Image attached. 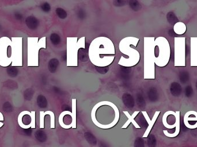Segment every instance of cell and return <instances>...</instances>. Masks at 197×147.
Instances as JSON below:
<instances>
[{
	"label": "cell",
	"mask_w": 197,
	"mask_h": 147,
	"mask_svg": "<svg viewBox=\"0 0 197 147\" xmlns=\"http://www.w3.org/2000/svg\"><path fill=\"white\" fill-rule=\"evenodd\" d=\"M174 66H186V37L174 38Z\"/></svg>",
	"instance_id": "obj_7"
},
{
	"label": "cell",
	"mask_w": 197,
	"mask_h": 147,
	"mask_svg": "<svg viewBox=\"0 0 197 147\" xmlns=\"http://www.w3.org/2000/svg\"><path fill=\"white\" fill-rule=\"evenodd\" d=\"M12 66H23V37H12L11 38Z\"/></svg>",
	"instance_id": "obj_8"
},
{
	"label": "cell",
	"mask_w": 197,
	"mask_h": 147,
	"mask_svg": "<svg viewBox=\"0 0 197 147\" xmlns=\"http://www.w3.org/2000/svg\"><path fill=\"white\" fill-rule=\"evenodd\" d=\"M41 49H46V37L39 40L38 37H27V66H39V52Z\"/></svg>",
	"instance_id": "obj_4"
},
{
	"label": "cell",
	"mask_w": 197,
	"mask_h": 147,
	"mask_svg": "<svg viewBox=\"0 0 197 147\" xmlns=\"http://www.w3.org/2000/svg\"><path fill=\"white\" fill-rule=\"evenodd\" d=\"M184 123L185 126L187 125V124L190 121H196L197 122V112L194 110H190L187 112L184 116Z\"/></svg>",
	"instance_id": "obj_14"
},
{
	"label": "cell",
	"mask_w": 197,
	"mask_h": 147,
	"mask_svg": "<svg viewBox=\"0 0 197 147\" xmlns=\"http://www.w3.org/2000/svg\"><path fill=\"white\" fill-rule=\"evenodd\" d=\"M190 40V66L197 67V37H191Z\"/></svg>",
	"instance_id": "obj_11"
},
{
	"label": "cell",
	"mask_w": 197,
	"mask_h": 147,
	"mask_svg": "<svg viewBox=\"0 0 197 147\" xmlns=\"http://www.w3.org/2000/svg\"><path fill=\"white\" fill-rule=\"evenodd\" d=\"M139 113H140L139 111H136V112H134L133 113V114L132 115H130L127 111H124L123 113L127 117L128 120L126 121V123L123 125V126L122 127V129L127 128V126L130 125V123H132L136 128H137V129H141V127L138 125V124L134 120L135 117L137 116V115Z\"/></svg>",
	"instance_id": "obj_13"
},
{
	"label": "cell",
	"mask_w": 197,
	"mask_h": 147,
	"mask_svg": "<svg viewBox=\"0 0 197 147\" xmlns=\"http://www.w3.org/2000/svg\"><path fill=\"white\" fill-rule=\"evenodd\" d=\"M50 40H51V43L55 46L58 45L61 43V41L60 36L57 33H52L51 35Z\"/></svg>",
	"instance_id": "obj_20"
},
{
	"label": "cell",
	"mask_w": 197,
	"mask_h": 147,
	"mask_svg": "<svg viewBox=\"0 0 197 147\" xmlns=\"http://www.w3.org/2000/svg\"><path fill=\"white\" fill-rule=\"evenodd\" d=\"M78 55L79 56L81 62H85L88 60V55L85 49H80L78 50Z\"/></svg>",
	"instance_id": "obj_19"
},
{
	"label": "cell",
	"mask_w": 197,
	"mask_h": 147,
	"mask_svg": "<svg viewBox=\"0 0 197 147\" xmlns=\"http://www.w3.org/2000/svg\"><path fill=\"white\" fill-rule=\"evenodd\" d=\"M77 37H68L66 39L67 66H78V53L80 49H85V37H81L78 40Z\"/></svg>",
	"instance_id": "obj_5"
},
{
	"label": "cell",
	"mask_w": 197,
	"mask_h": 147,
	"mask_svg": "<svg viewBox=\"0 0 197 147\" xmlns=\"http://www.w3.org/2000/svg\"><path fill=\"white\" fill-rule=\"evenodd\" d=\"M56 14L57 16L60 19L64 20L68 17V13L66 11L62 8H58L55 10Z\"/></svg>",
	"instance_id": "obj_18"
},
{
	"label": "cell",
	"mask_w": 197,
	"mask_h": 147,
	"mask_svg": "<svg viewBox=\"0 0 197 147\" xmlns=\"http://www.w3.org/2000/svg\"><path fill=\"white\" fill-rule=\"evenodd\" d=\"M126 1L123 0H116L114 1V4L115 6H122L125 5Z\"/></svg>",
	"instance_id": "obj_25"
},
{
	"label": "cell",
	"mask_w": 197,
	"mask_h": 147,
	"mask_svg": "<svg viewBox=\"0 0 197 147\" xmlns=\"http://www.w3.org/2000/svg\"><path fill=\"white\" fill-rule=\"evenodd\" d=\"M123 102L124 103H127L129 102L131 103H133L134 102V99L133 98V96L131 95H130V94L128 93H125L123 95Z\"/></svg>",
	"instance_id": "obj_22"
},
{
	"label": "cell",
	"mask_w": 197,
	"mask_h": 147,
	"mask_svg": "<svg viewBox=\"0 0 197 147\" xmlns=\"http://www.w3.org/2000/svg\"><path fill=\"white\" fill-rule=\"evenodd\" d=\"M59 64V60L57 59L54 58V59H51L50 60L49 63L50 71L51 73L55 72V71L58 69Z\"/></svg>",
	"instance_id": "obj_16"
},
{
	"label": "cell",
	"mask_w": 197,
	"mask_h": 147,
	"mask_svg": "<svg viewBox=\"0 0 197 147\" xmlns=\"http://www.w3.org/2000/svg\"><path fill=\"white\" fill-rule=\"evenodd\" d=\"M46 114H45V112L43 111L40 112V128L41 129H43L45 128L44 126V119L45 117Z\"/></svg>",
	"instance_id": "obj_23"
},
{
	"label": "cell",
	"mask_w": 197,
	"mask_h": 147,
	"mask_svg": "<svg viewBox=\"0 0 197 147\" xmlns=\"http://www.w3.org/2000/svg\"><path fill=\"white\" fill-rule=\"evenodd\" d=\"M12 40L8 37H2L0 38V66L3 67L12 64L11 56Z\"/></svg>",
	"instance_id": "obj_10"
},
{
	"label": "cell",
	"mask_w": 197,
	"mask_h": 147,
	"mask_svg": "<svg viewBox=\"0 0 197 147\" xmlns=\"http://www.w3.org/2000/svg\"><path fill=\"white\" fill-rule=\"evenodd\" d=\"M72 112L65 110L59 117V123L64 129L76 128V99H72Z\"/></svg>",
	"instance_id": "obj_9"
},
{
	"label": "cell",
	"mask_w": 197,
	"mask_h": 147,
	"mask_svg": "<svg viewBox=\"0 0 197 147\" xmlns=\"http://www.w3.org/2000/svg\"><path fill=\"white\" fill-rule=\"evenodd\" d=\"M115 47L112 42L105 37H98L92 40L88 49L90 61L96 67H107L114 60Z\"/></svg>",
	"instance_id": "obj_1"
},
{
	"label": "cell",
	"mask_w": 197,
	"mask_h": 147,
	"mask_svg": "<svg viewBox=\"0 0 197 147\" xmlns=\"http://www.w3.org/2000/svg\"><path fill=\"white\" fill-rule=\"evenodd\" d=\"M186 25L183 22H177L173 26L174 32L179 35H182L186 32Z\"/></svg>",
	"instance_id": "obj_15"
},
{
	"label": "cell",
	"mask_w": 197,
	"mask_h": 147,
	"mask_svg": "<svg viewBox=\"0 0 197 147\" xmlns=\"http://www.w3.org/2000/svg\"><path fill=\"white\" fill-rule=\"evenodd\" d=\"M4 120V118L3 116V114H2L1 112H0V121H2Z\"/></svg>",
	"instance_id": "obj_26"
},
{
	"label": "cell",
	"mask_w": 197,
	"mask_h": 147,
	"mask_svg": "<svg viewBox=\"0 0 197 147\" xmlns=\"http://www.w3.org/2000/svg\"><path fill=\"white\" fill-rule=\"evenodd\" d=\"M47 115H49L50 117V128L51 129L55 128V116L54 113L50 110H48L46 112Z\"/></svg>",
	"instance_id": "obj_21"
},
{
	"label": "cell",
	"mask_w": 197,
	"mask_h": 147,
	"mask_svg": "<svg viewBox=\"0 0 197 147\" xmlns=\"http://www.w3.org/2000/svg\"><path fill=\"white\" fill-rule=\"evenodd\" d=\"M155 45L159 48V55L155 58V64L163 67L166 66L170 59L171 48L168 40L164 37H158L155 39Z\"/></svg>",
	"instance_id": "obj_6"
},
{
	"label": "cell",
	"mask_w": 197,
	"mask_h": 147,
	"mask_svg": "<svg viewBox=\"0 0 197 147\" xmlns=\"http://www.w3.org/2000/svg\"><path fill=\"white\" fill-rule=\"evenodd\" d=\"M155 37H144V79H155Z\"/></svg>",
	"instance_id": "obj_3"
},
{
	"label": "cell",
	"mask_w": 197,
	"mask_h": 147,
	"mask_svg": "<svg viewBox=\"0 0 197 147\" xmlns=\"http://www.w3.org/2000/svg\"><path fill=\"white\" fill-rule=\"evenodd\" d=\"M142 113L143 114V115H144V116L146 121H147V123H148V128L147 129V130H146L144 135L143 136V138H147L148 137L149 133L150 132V130H152V128H153L154 123L156 122V120L157 119V117H159V115L160 113V111H156L155 112V113H154V116H153V118H152V120L150 119V118H149V117L148 116V113H147V112L146 111L142 112Z\"/></svg>",
	"instance_id": "obj_12"
},
{
	"label": "cell",
	"mask_w": 197,
	"mask_h": 147,
	"mask_svg": "<svg viewBox=\"0 0 197 147\" xmlns=\"http://www.w3.org/2000/svg\"><path fill=\"white\" fill-rule=\"evenodd\" d=\"M77 16L79 18V19L83 20L86 17V13L84 10H82V9H80L77 13Z\"/></svg>",
	"instance_id": "obj_24"
},
{
	"label": "cell",
	"mask_w": 197,
	"mask_h": 147,
	"mask_svg": "<svg viewBox=\"0 0 197 147\" xmlns=\"http://www.w3.org/2000/svg\"><path fill=\"white\" fill-rule=\"evenodd\" d=\"M140 39L134 37H127L123 39L119 43V50L124 55L129 56L127 59L122 56L118 64L123 67H132L136 65L140 59V55L138 51L130 47L133 45L136 47Z\"/></svg>",
	"instance_id": "obj_2"
},
{
	"label": "cell",
	"mask_w": 197,
	"mask_h": 147,
	"mask_svg": "<svg viewBox=\"0 0 197 147\" xmlns=\"http://www.w3.org/2000/svg\"><path fill=\"white\" fill-rule=\"evenodd\" d=\"M129 5L133 10L136 11V12L139 10L141 8V4L139 3L138 1H136V0L130 1L129 2Z\"/></svg>",
	"instance_id": "obj_17"
}]
</instances>
